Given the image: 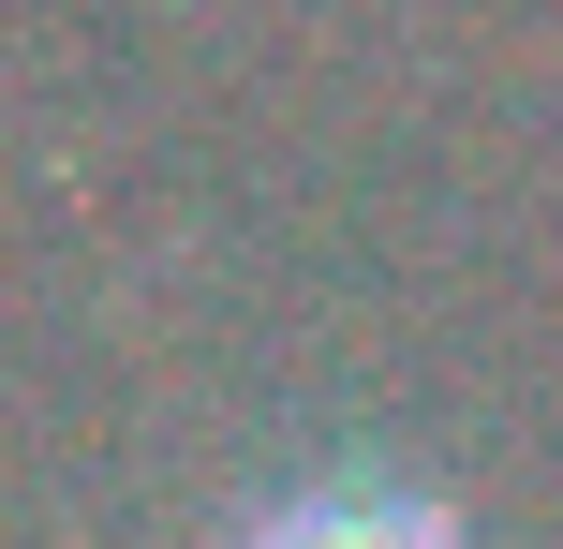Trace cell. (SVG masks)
Returning a JSON list of instances; mask_svg holds the SVG:
<instances>
[{
  "instance_id": "1",
  "label": "cell",
  "mask_w": 563,
  "mask_h": 549,
  "mask_svg": "<svg viewBox=\"0 0 563 549\" xmlns=\"http://www.w3.org/2000/svg\"><path fill=\"white\" fill-rule=\"evenodd\" d=\"M238 549H475L445 520L430 491H386V475H341V491H297V505H267Z\"/></svg>"
}]
</instances>
